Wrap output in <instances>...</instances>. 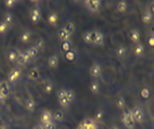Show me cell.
I'll list each match as a JSON object with an SVG mask.
<instances>
[{"instance_id":"cell-1","label":"cell","mask_w":154,"mask_h":129,"mask_svg":"<svg viewBox=\"0 0 154 129\" xmlns=\"http://www.w3.org/2000/svg\"><path fill=\"white\" fill-rule=\"evenodd\" d=\"M83 40L84 42L91 45H103L104 44V34L101 31L97 29H91V31H86L84 35H83Z\"/></svg>"},{"instance_id":"cell-2","label":"cell","mask_w":154,"mask_h":129,"mask_svg":"<svg viewBox=\"0 0 154 129\" xmlns=\"http://www.w3.org/2000/svg\"><path fill=\"white\" fill-rule=\"evenodd\" d=\"M121 121L127 129H134L135 127V121L133 119V115H131V112H130L129 109H125L124 112H122V115H121Z\"/></svg>"},{"instance_id":"cell-3","label":"cell","mask_w":154,"mask_h":129,"mask_svg":"<svg viewBox=\"0 0 154 129\" xmlns=\"http://www.w3.org/2000/svg\"><path fill=\"white\" fill-rule=\"evenodd\" d=\"M29 18L34 24H38L42 18V10L38 6H33L29 10Z\"/></svg>"},{"instance_id":"cell-4","label":"cell","mask_w":154,"mask_h":129,"mask_svg":"<svg viewBox=\"0 0 154 129\" xmlns=\"http://www.w3.org/2000/svg\"><path fill=\"white\" fill-rule=\"evenodd\" d=\"M131 112V115H133V119H134L135 122L137 124H143L144 122V111L140 106H135L133 110H130Z\"/></svg>"},{"instance_id":"cell-5","label":"cell","mask_w":154,"mask_h":129,"mask_svg":"<svg viewBox=\"0 0 154 129\" xmlns=\"http://www.w3.org/2000/svg\"><path fill=\"white\" fill-rule=\"evenodd\" d=\"M84 5L88 11L96 13L101 8V1L100 0H86V1H84Z\"/></svg>"},{"instance_id":"cell-6","label":"cell","mask_w":154,"mask_h":129,"mask_svg":"<svg viewBox=\"0 0 154 129\" xmlns=\"http://www.w3.org/2000/svg\"><path fill=\"white\" fill-rule=\"evenodd\" d=\"M31 57H29V52H27V50H24V51H22V52L18 53V58H17V65L20 66V67H23V66H26V65H29V62H31Z\"/></svg>"},{"instance_id":"cell-7","label":"cell","mask_w":154,"mask_h":129,"mask_svg":"<svg viewBox=\"0 0 154 129\" xmlns=\"http://www.w3.org/2000/svg\"><path fill=\"white\" fill-rule=\"evenodd\" d=\"M58 101H59V104L61 105L65 109H68L69 108V103H68L67 100V90L65 88H60L58 91Z\"/></svg>"},{"instance_id":"cell-8","label":"cell","mask_w":154,"mask_h":129,"mask_svg":"<svg viewBox=\"0 0 154 129\" xmlns=\"http://www.w3.org/2000/svg\"><path fill=\"white\" fill-rule=\"evenodd\" d=\"M20 76H22V69L19 67H16L9 72V74H8V81H9V83H15V81H19Z\"/></svg>"},{"instance_id":"cell-9","label":"cell","mask_w":154,"mask_h":129,"mask_svg":"<svg viewBox=\"0 0 154 129\" xmlns=\"http://www.w3.org/2000/svg\"><path fill=\"white\" fill-rule=\"evenodd\" d=\"M90 75H91V77H93V78H97V77L101 76L102 74V67L100 63H97V62H94L93 65L91 66V68H90Z\"/></svg>"},{"instance_id":"cell-10","label":"cell","mask_w":154,"mask_h":129,"mask_svg":"<svg viewBox=\"0 0 154 129\" xmlns=\"http://www.w3.org/2000/svg\"><path fill=\"white\" fill-rule=\"evenodd\" d=\"M18 53L19 51L16 50V49H8L7 51V59L10 63H16L17 62V58H18Z\"/></svg>"},{"instance_id":"cell-11","label":"cell","mask_w":154,"mask_h":129,"mask_svg":"<svg viewBox=\"0 0 154 129\" xmlns=\"http://www.w3.org/2000/svg\"><path fill=\"white\" fill-rule=\"evenodd\" d=\"M40 120H41V124H45L50 122V121H52V113H51V111L49 110H43L41 112V117H40Z\"/></svg>"},{"instance_id":"cell-12","label":"cell","mask_w":154,"mask_h":129,"mask_svg":"<svg viewBox=\"0 0 154 129\" xmlns=\"http://www.w3.org/2000/svg\"><path fill=\"white\" fill-rule=\"evenodd\" d=\"M9 84L7 81H0V95H2L5 99L9 95Z\"/></svg>"},{"instance_id":"cell-13","label":"cell","mask_w":154,"mask_h":129,"mask_svg":"<svg viewBox=\"0 0 154 129\" xmlns=\"http://www.w3.org/2000/svg\"><path fill=\"white\" fill-rule=\"evenodd\" d=\"M58 38L60 41H63V42H68V41H70V38H72V35L68 33L67 31L65 29V27H61V29H59V32H58Z\"/></svg>"},{"instance_id":"cell-14","label":"cell","mask_w":154,"mask_h":129,"mask_svg":"<svg viewBox=\"0 0 154 129\" xmlns=\"http://www.w3.org/2000/svg\"><path fill=\"white\" fill-rule=\"evenodd\" d=\"M48 66L51 69H56L59 66V57L57 54H52L51 57L48 59Z\"/></svg>"},{"instance_id":"cell-15","label":"cell","mask_w":154,"mask_h":129,"mask_svg":"<svg viewBox=\"0 0 154 129\" xmlns=\"http://www.w3.org/2000/svg\"><path fill=\"white\" fill-rule=\"evenodd\" d=\"M40 70H38V68H32L31 70L27 74V77H29V81H38V78H40Z\"/></svg>"},{"instance_id":"cell-16","label":"cell","mask_w":154,"mask_h":129,"mask_svg":"<svg viewBox=\"0 0 154 129\" xmlns=\"http://www.w3.org/2000/svg\"><path fill=\"white\" fill-rule=\"evenodd\" d=\"M35 106H36V103H35V101L32 99V97H29L27 100L25 101V108H26V110L29 111V112H33L35 110Z\"/></svg>"},{"instance_id":"cell-17","label":"cell","mask_w":154,"mask_h":129,"mask_svg":"<svg viewBox=\"0 0 154 129\" xmlns=\"http://www.w3.org/2000/svg\"><path fill=\"white\" fill-rule=\"evenodd\" d=\"M48 22L51 26H57L58 22H59V16H58L57 13H51V14L48 16Z\"/></svg>"},{"instance_id":"cell-18","label":"cell","mask_w":154,"mask_h":129,"mask_svg":"<svg viewBox=\"0 0 154 129\" xmlns=\"http://www.w3.org/2000/svg\"><path fill=\"white\" fill-rule=\"evenodd\" d=\"M2 23H5L8 27H10L11 25L14 24V16H13V14H10V13H6L5 16H4V20H2Z\"/></svg>"},{"instance_id":"cell-19","label":"cell","mask_w":154,"mask_h":129,"mask_svg":"<svg viewBox=\"0 0 154 129\" xmlns=\"http://www.w3.org/2000/svg\"><path fill=\"white\" fill-rule=\"evenodd\" d=\"M142 19L145 24H151L152 23V11L149 9H146L144 11V14L142 16Z\"/></svg>"},{"instance_id":"cell-20","label":"cell","mask_w":154,"mask_h":129,"mask_svg":"<svg viewBox=\"0 0 154 129\" xmlns=\"http://www.w3.org/2000/svg\"><path fill=\"white\" fill-rule=\"evenodd\" d=\"M134 53L136 57H142L144 54V47L142 43H136L134 48Z\"/></svg>"},{"instance_id":"cell-21","label":"cell","mask_w":154,"mask_h":129,"mask_svg":"<svg viewBox=\"0 0 154 129\" xmlns=\"http://www.w3.org/2000/svg\"><path fill=\"white\" fill-rule=\"evenodd\" d=\"M127 54V48L125 45H119L116 49V56L118 58H124Z\"/></svg>"},{"instance_id":"cell-22","label":"cell","mask_w":154,"mask_h":129,"mask_svg":"<svg viewBox=\"0 0 154 129\" xmlns=\"http://www.w3.org/2000/svg\"><path fill=\"white\" fill-rule=\"evenodd\" d=\"M130 40L135 43H140V33L138 29H133L131 32H130Z\"/></svg>"},{"instance_id":"cell-23","label":"cell","mask_w":154,"mask_h":129,"mask_svg":"<svg viewBox=\"0 0 154 129\" xmlns=\"http://www.w3.org/2000/svg\"><path fill=\"white\" fill-rule=\"evenodd\" d=\"M63 118H65V115L61 110H56L54 113L52 115V119L53 121H63Z\"/></svg>"},{"instance_id":"cell-24","label":"cell","mask_w":154,"mask_h":129,"mask_svg":"<svg viewBox=\"0 0 154 129\" xmlns=\"http://www.w3.org/2000/svg\"><path fill=\"white\" fill-rule=\"evenodd\" d=\"M31 32L29 31H24L23 33H22V35H20V41H22V43H29V41H31Z\"/></svg>"},{"instance_id":"cell-25","label":"cell","mask_w":154,"mask_h":129,"mask_svg":"<svg viewBox=\"0 0 154 129\" xmlns=\"http://www.w3.org/2000/svg\"><path fill=\"white\" fill-rule=\"evenodd\" d=\"M90 90H91L92 93H94V94H97L99 92H100V85H99V83L96 81H93L91 83V85H90Z\"/></svg>"},{"instance_id":"cell-26","label":"cell","mask_w":154,"mask_h":129,"mask_svg":"<svg viewBox=\"0 0 154 129\" xmlns=\"http://www.w3.org/2000/svg\"><path fill=\"white\" fill-rule=\"evenodd\" d=\"M126 10H127V2H126V1H120V2H118L117 11H118V13H125Z\"/></svg>"},{"instance_id":"cell-27","label":"cell","mask_w":154,"mask_h":129,"mask_svg":"<svg viewBox=\"0 0 154 129\" xmlns=\"http://www.w3.org/2000/svg\"><path fill=\"white\" fill-rule=\"evenodd\" d=\"M63 27H65V29H66L70 35H72V34L75 33V24L72 23V22H70V23H67Z\"/></svg>"},{"instance_id":"cell-28","label":"cell","mask_w":154,"mask_h":129,"mask_svg":"<svg viewBox=\"0 0 154 129\" xmlns=\"http://www.w3.org/2000/svg\"><path fill=\"white\" fill-rule=\"evenodd\" d=\"M27 52H29L31 59H33V58H35L38 56V48H35V47H31L29 49H27Z\"/></svg>"},{"instance_id":"cell-29","label":"cell","mask_w":154,"mask_h":129,"mask_svg":"<svg viewBox=\"0 0 154 129\" xmlns=\"http://www.w3.org/2000/svg\"><path fill=\"white\" fill-rule=\"evenodd\" d=\"M67 100L69 104L74 102V100H75V92L72 91V90H67Z\"/></svg>"},{"instance_id":"cell-30","label":"cell","mask_w":154,"mask_h":129,"mask_svg":"<svg viewBox=\"0 0 154 129\" xmlns=\"http://www.w3.org/2000/svg\"><path fill=\"white\" fill-rule=\"evenodd\" d=\"M75 58H76V53L74 52L72 50H69L68 52H66V59L68 61H74Z\"/></svg>"},{"instance_id":"cell-31","label":"cell","mask_w":154,"mask_h":129,"mask_svg":"<svg viewBox=\"0 0 154 129\" xmlns=\"http://www.w3.org/2000/svg\"><path fill=\"white\" fill-rule=\"evenodd\" d=\"M53 90V84L51 81H48L45 85H44V92L47 93V94H50Z\"/></svg>"},{"instance_id":"cell-32","label":"cell","mask_w":154,"mask_h":129,"mask_svg":"<svg viewBox=\"0 0 154 129\" xmlns=\"http://www.w3.org/2000/svg\"><path fill=\"white\" fill-rule=\"evenodd\" d=\"M8 29H9V27H8L5 23H2V22L0 23V34H1V35H5V34H7Z\"/></svg>"},{"instance_id":"cell-33","label":"cell","mask_w":154,"mask_h":129,"mask_svg":"<svg viewBox=\"0 0 154 129\" xmlns=\"http://www.w3.org/2000/svg\"><path fill=\"white\" fill-rule=\"evenodd\" d=\"M16 4H17V1H16V0H7V1H5V5H6V8H7V9H11V8H14Z\"/></svg>"},{"instance_id":"cell-34","label":"cell","mask_w":154,"mask_h":129,"mask_svg":"<svg viewBox=\"0 0 154 129\" xmlns=\"http://www.w3.org/2000/svg\"><path fill=\"white\" fill-rule=\"evenodd\" d=\"M125 105H126L125 99H124L122 96H120V97L117 100V106H118L119 109H124V108H125Z\"/></svg>"},{"instance_id":"cell-35","label":"cell","mask_w":154,"mask_h":129,"mask_svg":"<svg viewBox=\"0 0 154 129\" xmlns=\"http://www.w3.org/2000/svg\"><path fill=\"white\" fill-rule=\"evenodd\" d=\"M140 95H142V97H144V99H149V90L147 88V87H144V88L142 90V92H140Z\"/></svg>"},{"instance_id":"cell-36","label":"cell","mask_w":154,"mask_h":129,"mask_svg":"<svg viewBox=\"0 0 154 129\" xmlns=\"http://www.w3.org/2000/svg\"><path fill=\"white\" fill-rule=\"evenodd\" d=\"M44 129H56V124H54V121H50V122H48V124H43Z\"/></svg>"},{"instance_id":"cell-37","label":"cell","mask_w":154,"mask_h":129,"mask_svg":"<svg viewBox=\"0 0 154 129\" xmlns=\"http://www.w3.org/2000/svg\"><path fill=\"white\" fill-rule=\"evenodd\" d=\"M63 51H66V52H68V51L70 50V41L63 43Z\"/></svg>"},{"instance_id":"cell-38","label":"cell","mask_w":154,"mask_h":129,"mask_svg":"<svg viewBox=\"0 0 154 129\" xmlns=\"http://www.w3.org/2000/svg\"><path fill=\"white\" fill-rule=\"evenodd\" d=\"M149 47H154V35H153V34H149Z\"/></svg>"},{"instance_id":"cell-39","label":"cell","mask_w":154,"mask_h":129,"mask_svg":"<svg viewBox=\"0 0 154 129\" xmlns=\"http://www.w3.org/2000/svg\"><path fill=\"white\" fill-rule=\"evenodd\" d=\"M102 118H103V112H102V111H97V112H96V119L100 120V119H102Z\"/></svg>"},{"instance_id":"cell-40","label":"cell","mask_w":154,"mask_h":129,"mask_svg":"<svg viewBox=\"0 0 154 129\" xmlns=\"http://www.w3.org/2000/svg\"><path fill=\"white\" fill-rule=\"evenodd\" d=\"M34 129H44V127L42 124H36V127H35Z\"/></svg>"},{"instance_id":"cell-41","label":"cell","mask_w":154,"mask_h":129,"mask_svg":"<svg viewBox=\"0 0 154 129\" xmlns=\"http://www.w3.org/2000/svg\"><path fill=\"white\" fill-rule=\"evenodd\" d=\"M90 129H99V127H97V124H94Z\"/></svg>"},{"instance_id":"cell-42","label":"cell","mask_w":154,"mask_h":129,"mask_svg":"<svg viewBox=\"0 0 154 129\" xmlns=\"http://www.w3.org/2000/svg\"><path fill=\"white\" fill-rule=\"evenodd\" d=\"M110 129H119V128H118V127H117V126H112V127H111Z\"/></svg>"},{"instance_id":"cell-43","label":"cell","mask_w":154,"mask_h":129,"mask_svg":"<svg viewBox=\"0 0 154 129\" xmlns=\"http://www.w3.org/2000/svg\"><path fill=\"white\" fill-rule=\"evenodd\" d=\"M77 129H83L82 124H79V126H78V127H77Z\"/></svg>"},{"instance_id":"cell-44","label":"cell","mask_w":154,"mask_h":129,"mask_svg":"<svg viewBox=\"0 0 154 129\" xmlns=\"http://www.w3.org/2000/svg\"><path fill=\"white\" fill-rule=\"evenodd\" d=\"M0 129H6L5 127H0Z\"/></svg>"}]
</instances>
